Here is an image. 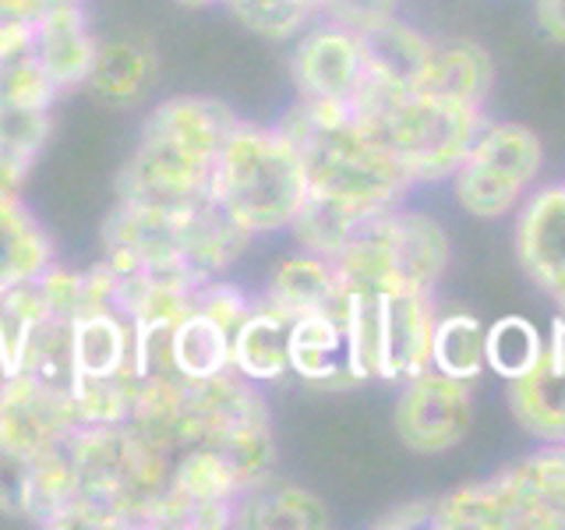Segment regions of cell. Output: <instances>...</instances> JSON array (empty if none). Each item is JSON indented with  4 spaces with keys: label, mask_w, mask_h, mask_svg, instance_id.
Segmentation results:
<instances>
[{
    "label": "cell",
    "mask_w": 565,
    "mask_h": 530,
    "mask_svg": "<svg viewBox=\"0 0 565 530\" xmlns=\"http://www.w3.org/2000/svg\"><path fill=\"white\" fill-rule=\"evenodd\" d=\"M241 117L212 96H170L141 120L131 159L117 177V202L188 212L212 191L220 149Z\"/></svg>",
    "instance_id": "1"
},
{
    "label": "cell",
    "mask_w": 565,
    "mask_h": 530,
    "mask_svg": "<svg viewBox=\"0 0 565 530\" xmlns=\"http://www.w3.org/2000/svg\"><path fill=\"white\" fill-rule=\"evenodd\" d=\"M75 499L50 527L61 530H141L170 485L173 456L156 449L131 424H78L67 438Z\"/></svg>",
    "instance_id": "2"
},
{
    "label": "cell",
    "mask_w": 565,
    "mask_h": 530,
    "mask_svg": "<svg viewBox=\"0 0 565 530\" xmlns=\"http://www.w3.org/2000/svg\"><path fill=\"white\" fill-rule=\"evenodd\" d=\"M350 114L375 146H382L411 173L414 184L449 181L484 128V114L473 106L435 99L417 88H396L375 78L364 82Z\"/></svg>",
    "instance_id": "3"
},
{
    "label": "cell",
    "mask_w": 565,
    "mask_h": 530,
    "mask_svg": "<svg viewBox=\"0 0 565 530\" xmlns=\"http://www.w3.org/2000/svg\"><path fill=\"white\" fill-rule=\"evenodd\" d=\"M279 128L300 149L315 194H326V199L375 216V212L399 205L403 194L414 188L411 173L367 138L350 110L297 99L294 110L279 120Z\"/></svg>",
    "instance_id": "4"
},
{
    "label": "cell",
    "mask_w": 565,
    "mask_h": 530,
    "mask_svg": "<svg viewBox=\"0 0 565 530\" xmlns=\"http://www.w3.org/2000/svg\"><path fill=\"white\" fill-rule=\"evenodd\" d=\"M308 194V170L294 138L279 124L262 128L241 120L212 170V199L252 237H269L290 230Z\"/></svg>",
    "instance_id": "5"
},
{
    "label": "cell",
    "mask_w": 565,
    "mask_h": 530,
    "mask_svg": "<svg viewBox=\"0 0 565 530\" xmlns=\"http://www.w3.org/2000/svg\"><path fill=\"white\" fill-rule=\"evenodd\" d=\"M449 255L438 220L393 205L375 212L332 262L343 294L388 297L396 290L431 294L449 269Z\"/></svg>",
    "instance_id": "6"
},
{
    "label": "cell",
    "mask_w": 565,
    "mask_h": 530,
    "mask_svg": "<svg viewBox=\"0 0 565 530\" xmlns=\"http://www.w3.org/2000/svg\"><path fill=\"white\" fill-rule=\"evenodd\" d=\"M541 163V138L530 128L512 120L484 124L463 163L449 177L452 194L470 216L502 220L526 202L530 188L537 184Z\"/></svg>",
    "instance_id": "7"
},
{
    "label": "cell",
    "mask_w": 565,
    "mask_h": 530,
    "mask_svg": "<svg viewBox=\"0 0 565 530\" xmlns=\"http://www.w3.org/2000/svg\"><path fill=\"white\" fill-rule=\"evenodd\" d=\"M290 75L300 103L353 110V99L361 96L367 82L361 35L340 22H329V18L315 29L308 25L290 57Z\"/></svg>",
    "instance_id": "8"
},
{
    "label": "cell",
    "mask_w": 565,
    "mask_h": 530,
    "mask_svg": "<svg viewBox=\"0 0 565 530\" xmlns=\"http://www.w3.org/2000/svg\"><path fill=\"white\" fill-rule=\"evenodd\" d=\"M396 435L414 453H449L467 438L473 424V389L467 379L428 368L403 382L396 400Z\"/></svg>",
    "instance_id": "9"
},
{
    "label": "cell",
    "mask_w": 565,
    "mask_h": 530,
    "mask_svg": "<svg viewBox=\"0 0 565 530\" xmlns=\"http://www.w3.org/2000/svg\"><path fill=\"white\" fill-rule=\"evenodd\" d=\"M78 424L71 389L40 382L25 371L0 375V438L14 449L32 459L53 453L75 435Z\"/></svg>",
    "instance_id": "10"
},
{
    "label": "cell",
    "mask_w": 565,
    "mask_h": 530,
    "mask_svg": "<svg viewBox=\"0 0 565 530\" xmlns=\"http://www.w3.org/2000/svg\"><path fill=\"white\" fill-rule=\"evenodd\" d=\"M512 530H565V442H544L494 474Z\"/></svg>",
    "instance_id": "11"
},
{
    "label": "cell",
    "mask_w": 565,
    "mask_h": 530,
    "mask_svg": "<svg viewBox=\"0 0 565 530\" xmlns=\"http://www.w3.org/2000/svg\"><path fill=\"white\" fill-rule=\"evenodd\" d=\"M516 258L565 311V184L526 194L516 216Z\"/></svg>",
    "instance_id": "12"
},
{
    "label": "cell",
    "mask_w": 565,
    "mask_h": 530,
    "mask_svg": "<svg viewBox=\"0 0 565 530\" xmlns=\"http://www.w3.org/2000/svg\"><path fill=\"white\" fill-rule=\"evenodd\" d=\"M96 32L88 22L85 4H64L53 8L43 18H35L29 32V50L46 71V78L53 82L61 96L78 93L88 85L96 64Z\"/></svg>",
    "instance_id": "13"
},
{
    "label": "cell",
    "mask_w": 565,
    "mask_h": 530,
    "mask_svg": "<svg viewBox=\"0 0 565 530\" xmlns=\"http://www.w3.org/2000/svg\"><path fill=\"white\" fill-rule=\"evenodd\" d=\"M438 311L431 294L396 290L382 300V347H379V379L406 382L431 368Z\"/></svg>",
    "instance_id": "14"
},
{
    "label": "cell",
    "mask_w": 565,
    "mask_h": 530,
    "mask_svg": "<svg viewBox=\"0 0 565 530\" xmlns=\"http://www.w3.org/2000/svg\"><path fill=\"white\" fill-rule=\"evenodd\" d=\"M188 414L194 442H212L241 428L273 424L258 382L244 379L237 368H226L202 382H188Z\"/></svg>",
    "instance_id": "15"
},
{
    "label": "cell",
    "mask_w": 565,
    "mask_h": 530,
    "mask_svg": "<svg viewBox=\"0 0 565 530\" xmlns=\"http://www.w3.org/2000/svg\"><path fill=\"white\" fill-rule=\"evenodd\" d=\"M494 85L491 53L473 40H435L428 46V61L417 78V93H428L435 99H449L459 106L481 110Z\"/></svg>",
    "instance_id": "16"
},
{
    "label": "cell",
    "mask_w": 565,
    "mask_h": 530,
    "mask_svg": "<svg viewBox=\"0 0 565 530\" xmlns=\"http://www.w3.org/2000/svg\"><path fill=\"white\" fill-rule=\"evenodd\" d=\"M262 300L290 318L315 315V311L340 315L343 287H340V273H335V262L300 247L297 255L282 258L273 269Z\"/></svg>",
    "instance_id": "17"
},
{
    "label": "cell",
    "mask_w": 565,
    "mask_h": 530,
    "mask_svg": "<svg viewBox=\"0 0 565 530\" xmlns=\"http://www.w3.org/2000/svg\"><path fill=\"white\" fill-rule=\"evenodd\" d=\"M53 262L57 247L22 194H0V297L40 279Z\"/></svg>",
    "instance_id": "18"
},
{
    "label": "cell",
    "mask_w": 565,
    "mask_h": 530,
    "mask_svg": "<svg viewBox=\"0 0 565 530\" xmlns=\"http://www.w3.org/2000/svg\"><path fill=\"white\" fill-rule=\"evenodd\" d=\"M329 506L318 499L315 491L276 481V477H262V481L247 485L234 506V527H262V530H322L329 527Z\"/></svg>",
    "instance_id": "19"
},
{
    "label": "cell",
    "mask_w": 565,
    "mask_h": 530,
    "mask_svg": "<svg viewBox=\"0 0 565 530\" xmlns=\"http://www.w3.org/2000/svg\"><path fill=\"white\" fill-rule=\"evenodd\" d=\"M290 375L308 385L353 382L347 371V332L343 318L332 311L300 315L290 322Z\"/></svg>",
    "instance_id": "20"
},
{
    "label": "cell",
    "mask_w": 565,
    "mask_h": 530,
    "mask_svg": "<svg viewBox=\"0 0 565 530\" xmlns=\"http://www.w3.org/2000/svg\"><path fill=\"white\" fill-rule=\"evenodd\" d=\"M128 424L167 456H177L181 449L194 446V428L188 414V382L177 375H146Z\"/></svg>",
    "instance_id": "21"
},
{
    "label": "cell",
    "mask_w": 565,
    "mask_h": 530,
    "mask_svg": "<svg viewBox=\"0 0 565 530\" xmlns=\"http://www.w3.org/2000/svg\"><path fill=\"white\" fill-rule=\"evenodd\" d=\"M71 361H75V379L114 375L135 364V326L128 315L96 308L71 322ZM138 368V364H135Z\"/></svg>",
    "instance_id": "22"
},
{
    "label": "cell",
    "mask_w": 565,
    "mask_h": 530,
    "mask_svg": "<svg viewBox=\"0 0 565 530\" xmlns=\"http://www.w3.org/2000/svg\"><path fill=\"white\" fill-rule=\"evenodd\" d=\"M290 315L276 311L258 297L255 308L234 332V368L258 385L290 375Z\"/></svg>",
    "instance_id": "23"
},
{
    "label": "cell",
    "mask_w": 565,
    "mask_h": 530,
    "mask_svg": "<svg viewBox=\"0 0 565 530\" xmlns=\"http://www.w3.org/2000/svg\"><path fill=\"white\" fill-rule=\"evenodd\" d=\"M156 71H159L156 50L146 40H138V35L99 40L88 88L110 106H131L152 88Z\"/></svg>",
    "instance_id": "24"
},
{
    "label": "cell",
    "mask_w": 565,
    "mask_h": 530,
    "mask_svg": "<svg viewBox=\"0 0 565 530\" xmlns=\"http://www.w3.org/2000/svg\"><path fill=\"white\" fill-rule=\"evenodd\" d=\"M361 35L364 61H367V78L396 85V88H414L424 61H428L431 35H424L420 29L406 25L403 18H382V22L367 29H353Z\"/></svg>",
    "instance_id": "25"
},
{
    "label": "cell",
    "mask_w": 565,
    "mask_h": 530,
    "mask_svg": "<svg viewBox=\"0 0 565 530\" xmlns=\"http://www.w3.org/2000/svg\"><path fill=\"white\" fill-rule=\"evenodd\" d=\"M509 411L541 442H565V371L541 358L526 375L505 382Z\"/></svg>",
    "instance_id": "26"
},
{
    "label": "cell",
    "mask_w": 565,
    "mask_h": 530,
    "mask_svg": "<svg viewBox=\"0 0 565 530\" xmlns=\"http://www.w3.org/2000/svg\"><path fill=\"white\" fill-rule=\"evenodd\" d=\"M367 220H371L367 212L311 191L305 199V205H300V212L294 216V223H290V234L297 237V244L305 247V252H315L322 258H335L353 237H358V230Z\"/></svg>",
    "instance_id": "27"
},
{
    "label": "cell",
    "mask_w": 565,
    "mask_h": 530,
    "mask_svg": "<svg viewBox=\"0 0 565 530\" xmlns=\"http://www.w3.org/2000/svg\"><path fill=\"white\" fill-rule=\"evenodd\" d=\"M141 371L131 364L114 375H96V379H71V403L82 424H128L138 389H141Z\"/></svg>",
    "instance_id": "28"
},
{
    "label": "cell",
    "mask_w": 565,
    "mask_h": 530,
    "mask_svg": "<svg viewBox=\"0 0 565 530\" xmlns=\"http://www.w3.org/2000/svg\"><path fill=\"white\" fill-rule=\"evenodd\" d=\"M431 527L438 530H512V520H509L505 495L494 485V477H488V481L459 485L449 495L435 499Z\"/></svg>",
    "instance_id": "29"
},
{
    "label": "cell",
    "mask_w": 565,
    "mask_h": 530,
    "mask_svg": "<svg viewBox=\"0 0 565 530\" xmlns=\"http://www.w3.org/2000/svg\"><path fill=\"white\" fill-rule=\"evenodd\" d=\"M484 332H488V326H481V318H473L467 311L441 315L435 322L431 368L441 371V375L473 382L481 371H488V364H484Z\"/></svg>",
    "instance_id": "30"
},
{
    "label": "cell",
    "mask_w": 565,
    "mask_h": 530,
    "mask_svg": "<svg viewBox=\"0 0 565 530\" xmlns=\"http://www.w3.org/2000/svg\"><path fill=\"white\" fill-rule=\"evenodd\" d=\"M544 347L547 340L530 318L509 315V318H499V322H491L484 332V364L499 379L512 382L526 375V371L544 358Z\"/></svg>",
    "instance_id": "31"
},
{
    "label": "cell",
    "mask_w": 565,
    "mask_h": 530,
    "mask_svg": "<svg viewBox=\"0 0 565 530\" xmlns=\"http://www.w3.org/2000/svg\"><path fill=\"white\" fill-rule=\"evenodd\" d=\"M14 371H25V375L40 379V382L71 389V379H75V361H71V322L46 315L43 322L29 332L22 353H18Z\"/></svg>",
    "instance_id": "32"
},
{
    "label": "cell",
    "mask_w": 565,
    "mask_h": 530,
    "mask_svg": "<svg viewBox=\"0 0 565 530\" xmlns=\"http://www.w3.org/2000/svg\"><path fill=\"white\" fill-rule=\"evenodd\" d=\"M226 11L262 40H294L318 18L315 0H230Z\"/></svg>",
    "instance_id": "33"
},
{
    "label": "cell",
    "mask_w": 565,
    "mask_h": 530,
    "mask_svg": "<svg viewBox=\"0 0 565 530\" xmlns=\"http://www.w3.org/2000/svg\"><path fill=\"white\" fill-rule=\"evenodd\" d=\"M53 131V110L46 106H8L0 103V156L8 163L32 170Z\"/></svg>",
    "instance_id": "34"
},
{
    "label": "cell",
    "mask_w": 565,
    "mask_h": 530,
    "mask_svg": "<svg viewBox=\"0 0 565 530\" xmlns=\"http://www.w3.org/2000/svg\"><path fill=\"white\" fill-rule=\"evenodd\" d=\"M61 99V93L46 78V71L40 61L32 57L29 43L22 50L0 57V103L8 106H46L53 110V103Z\"/></svg>",
    "instance_id": "35"
},
{
    "label": "cell",
    "mask_w": 565,
    "mask_h": 530,
    "mask_svg": "<svg viewBox=\"0 0 565 530\" xmlns=\"http://www.w3.org/2000/svg\"><path fill=\"white\" fill-rule=\"evenodd\" d=\"M40 283L43 305L53 318H64V322H75L78 315L96 311L93 305V287H88V269H67V265L53 262L50 269L35 279Z\"/></svg>",
    "instance_id": "36"
},
{
    "label": "cell",
    "mask_w": 565,
    "mask_h": 530,
    "mask_svg": "<svg viewBox=\"0 0 565 530\" xmlns=\"http://www.w3.org/2000/svg\"><path fill=\"white\" fill-rule=\"evenodd\" d=\"M32 470L35 459L0 438V512L29 520L32 512Z\"/></svg>",
    "instance_id": "37"
},
{
    "label": "cell",
    "mask_w": 565,
    "mask_h": 530,
    "mask_svg": "<svg viewBox=\"0 0 565 530\" xmlns=\"http://www.w3.org/2000/svg\"><path fill=\"white\" fill-rule=\"evenodd\" d=\"M255 308V297H247L237 283L209 279L205 287L199 290V311H205L209 318H216L220 326H226L230 332H237V326L247 318V311Z\"/></svg>",
    "instance_id": "38"
},
{
    "label": "cell",
    "mask_w": 565,
    "mask_h": 530,
    "mask_svg": "<svg viewBox=\"0 0 565 530\" xmlns=\"http://www.w3.org/2000/svg\"><path fill=\"white\" fill-rule=\"evenodd\" d=\"M431 520H435V499H414V502H403V506H396V509H388L382 520H375V527H396V530H403V527H414V530H420V527H431Z\"/></svg>",
    "instance_id": "39"
},
{
    "label": "cell",
    "mask_w": 565,
    "mask_h": 530,
    "mask_svg": "<svg viewBox=\"0 0 565 530\" xmlns=\"http://www.w3.org/2000/svg\"><path fill=\"white\" fill-rule=\"evenodd\" d=\"M534 14L547 40L565 43V0H534Z\"/></svg>",
    "instance_id": "40"
},
{
    "label": "cell",
    "mask_w": 565,
    "mask_h": 530,
    "mask_svg": "<svg viewBox=\"0 0 565 530\" xmlns=\"http://www.w3.org/2000/svg\"><path fill=\"white\" fill-rule=\"evenodd\" d=\"M544 340H547L544 358L552 361L555 368H562V371H565V311H562V315L555 318V322H552V332H547Z\"/></svg>",
    "instance_id": "41"
},
{
    "label": "cell",
    "mask_w": 565,
    "mask_h": 530,
    "mask_svg": "<svg viewBox=\"0 0 565 530\" xmlns=\"http://www.w3.org/2000/svg\"><path fill=\"white\" fill-rule=\"evenodd\" d=\"M25 177H29V170L14 167V163H8L4 156H0V194H22Z\"/></svg>",
    "instance_id": "42"
},
{
    "label": "cell",
    "mask_w": 565,
    "mask_h": 530,
    "mask_svg": "<svg viewBox=\"0 0 565 530\" xmlns=\"http://www.w3.org/2000/svg\"><path fill=\"white\" fill-rule=\"evenodd\" d=\"M181 8H226L230 0H177Z\"/></svg>",
    "instance_id": "43"
},
{
    "label": "cell",
    "mask_w": 565,
    "mask_h": 530,
    "mask_svg": "<svg viewBox=\"0 0 565 530\" xmlns=\"http://www.w3.org/2000/svg\"><path fill=\"white\" fill-rule=\"evenodd\" d=\"M318 4H322V0H315V8H318Z\"/></svg>",
    "instance_id": "44"
}]
</instances>
